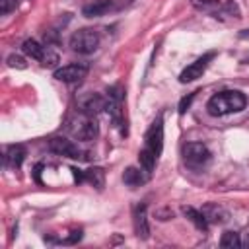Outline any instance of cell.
<instances>
[{
  "label": "cell",
  "instance_id": "6da1fadb",
  "mask_svg": "<svg viewBox=\"0 0 249 249\" xmlns=\"http://www.w3.org/2000/svg\"><path fill=\"white\" fill-rule=\"evenodd\" d=\"M247 99L241 91L235 89H228V91H220L216 95H212L206 103V109L212 117H224L228 113H237L245 107Z\"/></svg>",
  "mask_w": 249,
  "mask_h": 249
},
{
  "label": "cell",
  "instance_id": "7a4b0ae2",
  "mask_svg": "<svg viewBox=\"0 0 249 249\" xmlns=\"http://www.w3.org/2000/svg\"><path fill=\"white\" fill-rule=\"evenodd\" d=\"M68 130H70V134H72L74 138L84 140V142H89V140H93V138L97 136L99 126H97L95 117L82 113V115H76L74 119H70Z\"/></svg>",
  "mask_w": 249,
  "mask_h": 249
},
{
  "label": "cell",
  "instance_id": "3957f363",
  "mask_svg": "<svg viewBox=\"0 0 249 249\" xmlns=\"http://www.w3.org/2000/svg\"><path fill=\"white\" fill-rule=\"evenodd\" d=\"M99 45V33L95 29H89V27H84V29H78L72 33L70 37V49L80 53V54H89L97 49Z\"/></svg>",
  "mask_w": 249,
  "mask_h": 249
},
{
  "label": "cell",
  "instance_id": "277c9868",
  "mask_svg": "<svg viewBox=\"0 0 249 249\" xmlns=\"http://www.w3.org/2000/svg\"><path fill=\"white\" fill-rule=\"evenodd\" d=\"M212 160L210 150L202 144V142H187L183 146V161L193 167V169H200L204 167L208 161Z\"/></svg>",
  "mask_w": 249,
  "mask_h": 249
},
{
  "label": "cell",
  "instance_id": "5b68a950",
  "mask_svg": "<svg viewBox=\"0 0 249 249\" xmlns=\"http://www.w3.org/2000/svg\"><path fill=\"white\" fill-rule=\"evenodd\" d=\"M144 148L148 152H152L156 158H160L161 150H163V124H161V117H158L152 126L148 128L146 136H144Z\"/></svg>",
  "mask_w": 249,
  "mask_h": 249
},
{
  "label": "cell",
  "instance_id": "8992f818",
  "mask_svg": "<svg viewBox=\"0 0 249 249\" xmlns=\"http://www.w3.org/2000/svg\"><path fill=\"white\" fill-rule=\"evenodd\" d=\"M88 64L84 62H74V64H66L62 68L54 70V78L64 82V84H78L88 76Z\"/></svg>",
  "mask_w": 249,
  "mask_h": 249
},
{
  "label": "cell",
  "instance_id": "52a82bcc",
  "mask_svg": "<svg viewBox=\"0 0 249 249\" xmlns=\"http://www.w3.org/2000/svg\"><path fill=\"white\" fill-rule=\"evenodd\" d=\"M214 56H216V53H214V51H210V53L202 54L200 58H196L195 62H191V64H189V66L179 74V82H181V84H187V82H195V80H198V78L204 74V70H206L208 62H210Z\"/></svg>",
  "mask_w": 249,
  "mask_h": 249
},
{
  "label": "cell",
  "instance_id": "ba28073f",
  "mask_svg": "<svg viewBox=\"0 0 249 249\" xmlns=\"http://www.w3.org/2000/svg\"><path fill=\"white\" fill-rule=\"evenodd\" d=\"M49 150H51L53 154H56V156L70 158V160H78V158L82 156L80 148H78L72 140H68V138H64V136H54V138H51V140H49Z\"/></svg>",
  "mask_w": 249,
  "mask_h": 249
},
{
  "label": "cell",
  "instance_id": "9c48e42d",
  "mask_svg": "<svg viewBox=\"0 0 249 249\" xmlns=\"http://www.w3.org/2000/svg\"><path fill=\"white\" fill-rule=\"evenodd\" d=\"M105 103H107L105 97H101L99 93H89V91L80 95V99H78V105H80L82 113L91 115V117H95L99 111H105Z\"/></svg>",
  "mask_w": 249,
  "mask_h": 249
},
{
  "label": "cell",
  "instance_id": "30bf717a",
  "mask_svg": "<svg viewBox=\"0 0 249 249\" xmlns=\"http://www.w3.org/2000/svg\"><path fill=\"white\" fill-rule=\"evenodd\" d=\"M132 224H134V233L140 239L150 237V228H148V218H146V204H136L132 212Z\"/></svg>",
  "mask_w": 249,
  "mask_h": 249
},
{
  "label": "cell",
  "instance_id": "8fae6325",
  "mask_svg": "<svg viewBox=\"0 0 249 249\" xmlns=\"http://www.w3.org/2000/svg\"><path fill=\"white\" fill-rule=\"evenodd\" d=\"M111 10V0H93L82 8V14L86 18H99Z\"/></svg>",
  "mask_w": 249,
  "mask_h": 249
},
{
  "label": "cell",
  "instance_id": "7c38bea8",
  "mask_svg": "<svg viewBox=\"0 0 249 249\" xmlns=\"http://www.w3.org/2000/svg\"><path fill=\"white\" fill-rule=\"evenodd\" d=\"M123 181L124 185L128 187H140L148 181V175H144V169H138V167H126L124 173H123Z\"/></svg>",
  "mask_w": 249,
  "mask_h": 249
},
{
  "label": "cell",
  "instance_id": "4fadbf2b",
  "mask_svg": "<svg viewBox=\"0 0 249 249\" xmlns=\"http://www.w3.org/2000/svg\"><path fill=\"white\" fill-rule=\"evenodd\" d=\"M202 214L208 220V224H222L228 220V212L218 204H206L202 208Z\"/></svg>",
  "mask_w": 249,
  "mask_h": 249
},
{
  "label": "cell",
  "instance_id": "5bb4252c",
  "mask_svg": "<svg viewBox=\"0 0 249 249\" xmlns=\"http://www.w3.org/2000/svg\"><path fill=\"white\" fill-rule=\"evenodd\" d=\"M181 212H183L185 218H189L200 231H206V230H208V220L204 218L202 210H196V208H193V206H183Z\"/></svg>",
  "mask_w": 249,
  "mask_h": 249
},
{
  "label": "cell",
  "instance_id": "9a60e30c",
  "mask_svg": "<svg viewBox=\"0 0 249 249\" xmlns=\"http://www.w3.org/2000/svg\"><path fill=\"white\" fill-rule=\"evenodd\" d=\"M25 160V148L19 146V144H14L6 150V163L12 165V167H19Z\"/></svg>",
  "mask_w": 249,
  "mask_h": 249
},
{
  "label": "cell",
  "instance_id": "2e32d148",
  "mask_svg": "<svg viewBox=\"0 0 249 249\" xmlns=\"http://www.w3.org/2000/svg\"><path fill=\"white\" fill-rule=\"evenodd\" d=\"M45 49H47V47H41L35 39H25V41H23V45H21V51H23L27 56L35 58V60H41V58H43Z\"/></svg>",
  "mask_w": 249,
  "mask_h": 249
},
{
  "label": "cell",
  "instance_id": "e0dca14e",
  "mask_svg": "<svg viewBox=\"0 0 249 249\" xmlns=\"http://www.w3.org/2000/svg\"><path fill=\"white\" fill-rule=\"evenodd\" d=\"M86 173V181L89 183V185H93L95 189H103V185H105V173H103V169L101 167H91V169H88V171H84Z\"/></svg>",
  "mask_w": 249,
  "mask_h": 249
},
{
  "label": "cell",
  "instance_id": "ac0fdd59",
  "mask_svg": "<svg viewBox=\"0 0 249 249\" xmlns=\"http://www.w3.org/2000/svg\"><path fill=\"white\" fill-rule=\"evenodd\" d=\"M220 245L224 249H237V247H241V241L235 231H224L220 237Z\"/></svg>",
  "mask_w": 249,
  "mask_h": 249
},
{
  "label": "cell",
  "instance_id": "d6986e66",
  "mask_svg": "<svg viewBox=\"0 0 249 249\" xmlns=\"http://www.w3.org/2000/svg\"><path fill=\"white\" fill-rule=\"evenodd\" d=\"M39 62H41V66H45V68H53V66L58 62V54L47 47V49H45V54H43V58H41Z\"/></svg>",
  "mask_w": 249,
  "mask_h": 249
},
{
  "label": "cell",
  "instance_id": "ffe728a7",
  "mask_svg": "<svg viewBox=\"0 0 249 249\" xmlns=\"http://www.w3.org/2000/svg\"><path fill=\"white\" fill-rule=\"evenodd\" d=\"M6 62H8V66H10V68H18V70L27 68L25 58H23V56H19V54H10V56L6 58Z\"/></svg>",
  "mask_w": 249,
  "mask_h": 249
},
{
  "label": "cell",
  "instance_id": "44dd1931",
  "mask_svg": "<svg viewBox=\"0 0 249 249\" xmlns=\"http://www.w3.org/2000/svg\"><path fill=\"white\" fill-rule=\"evenodd\" d=\"M16 8H18V0H0V14H2V16L10 14V12L16 10Z\"/></svg>",
  "mask_w": 249,
  "mask_h": 249
},
{
  "label": "cell",
  "instance_id": "7402d4cb",
  "mask_svg": "<svg viewBox=\"0 0 249 249\" xmlns=\"http://www.w3.org/2000/svg\"><path fill=\"white\" fill-rule=\"evenodd\" d=\"M193 97H195V93H189L187 97H183V99H181V103H179V113H185V111L189 109V105H191Z\"/></svg>",
  "mask_w": 249,
  "mask_h": 249
},
{
  "label": "cell",
  "instance_id": "603a6c76",
  "mask_svg": "<svg viewBox=\"0 0 249 249\" xmlns=\"http://www.w3.org/2000/svg\"><path fill=\"white\" fill-rule=\"evenodd\" d=\"M80 237H82V231H80V230H74V231L70 233V237L62 239V243H76V241H80Z\"/></svg>",
  "mask_w": 249,
  "mask_h": 249
},
{
  "label": "cell",
  "instance_id": "cb8c5ba5",
  "mask_svg": "<svg viewBox=\"0 0 249 249\" xmlns=\"http://www.w3.org/2000/svg\"><path fill=\"white\" fill-rule=\"evenodd\" d=\"M158 216H160V220H169V218H173V212L171 210H158Z\"/></svg>",
  "mask_w": 249,
  "mask_h": 249
},
{
  "label": "cell",
  "instance_id": "d4e9b609",
  "mask_svg": "<svg viewBox=\"0 0 249 249\" xmlns=\"http://www.w3.org/2000/svg\"><path fill=\"white\" fill-rule=\"evenodd\" d=\"M237 37H239V39H249V29H241V31L237 33Z\"/></svg>",
  "mask_w": 249,
  "mask_h": 249
}]
</instances>
